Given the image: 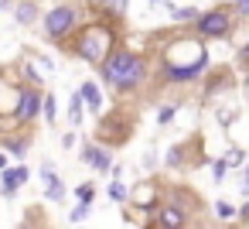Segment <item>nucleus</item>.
<instances>
[{"label": "nucleus", "mask_w": 249, "mask_h": 229, "mask_svg": "<svg viewBox=\"0 0 249 229\" xmlns=\"http://www.w3.org/2000/svg\"><path fill=\"white\" fill-rule=\"evenodd\" d=\"M96 69H99L103 82L113 86L116 93H130V89H137V86L143 82V76H147L143 58L133 55V52H126V48H113Z\"/></svg>", "instance_id": "obj_1"}, {"label": "nucleus", "mask_w": 249, "mask_h": 229, "mask_svg": "<svg viewBox=\"0 0 249 229\" xmlns=\"http://www.w3.org/2000/svg\"><path fill=\"white\" fill-rule=\"evenodd\" d=\"M208 62V52L201 48V41L195 38H181L174 41L167 52H164V69H167V79L171 82H188L195 79Z\"/></svg>", "instance_id": "obj_2"}, {"label": "nucleus", "mask_w": 249, "mask_h": 229, "mask_svg": "<svg viewBox=\"0 0 249 229\" xmlns=\"http://www.w3.org/2000/svg\"><path fill=\"white\" fill-rule=\"evenodd\" d=\"M69 52H75L82 62L89 65H99L113 48H116V31L109 24H86L72 35V41H65Z\"/></svg>", "instance_id": "obj_3"}, {"label": "nucleus", "mask_w": 249, "mask_h": 229, "mask_svg": "<svg viewBox=\"0 0 249 229\" xmlns=\"http://www.w3.org/2000/svg\"><path fill=\"white\" fill-rule=\"evenodd\" d=\"M79 18H82V11H79V4H55L48 14H45V35H48V41H55V45H65L75 31H79Z\"/></svg>", "instance_id": "obj_4"}, {"label": "nucleus", "mask_w": 249, "mask_h": 229, "mask_svg": "<svg viewBox=\"0 0 249 229\" xmlns=\"http://www.w3.org/2000/svg\"><path fill=\"white\" fill-rule=\"evenodd\" d=\"M96 134H99V140L106 144V147H120V144H126V137H130V123L120 116V113H99V127H96Z\"/></svg>", "instance_id": "obj_5"}, {"label": "nucleus", "mask_w": 249, "mask_h": 229, "mask_svg": "<svg viewBox=\"0 0 249 229\" xmlns=\"http://www.w3.org/2000/svg\"><path fill=\"white\" fill-rule=\"evenodd\" d=\"M41 113V93H38V86H24L21 93H18V103H14V123H31L35 116Z\"/></svg>", "instance_id": "obj_6"}, {"label": "nucleus", "mask_w": 249, "mask_h": 229, "mask_svg": "<svg viewBox=\"0 0 249 229\" xmlns=\"http://www.w3.org/2000/svg\"><path fill=\"white\" fill-rule=\"evenodd\" d=\"M229 28H232V21H229V14H225V11L198 14V35H205V38H225V35H229Z\"/></svg>", "instance_id": "obj_7"}, {"label": "nucleus", "mask_w": 249, "mask_h": 229, "mask_svg": "<svg viewBox=\"0 0 249 229\" xmlns=\"http://www.w3.org/2000/svg\"><path fill=\"white\" fill-rule=\"evenodd\" d=\"M28 178H31V168H24V164L4 168V171H0V191H4V198H14L18 188H21Z\"/></svg>", "instance_id": "obj_8"}, {"label": "nucleus", "mask_w": 249, "mask_h": 229, "mask_svg": "<svg viewBox=\"0 0 249 229\" xmlns=\"http://www.w3.org/2000/svg\"><path fill=\"white\" fill-rule=\"evenodd\" d=\"M82 161H86L92 171H109V168H113V154H109L106 147H99V144H86V147H82Z\"/></svg>", "instance_id": "obj_9"}, {"label": "nucleus", "mask_w": 249, "mask_h": 229, "mask_svg": "<svg viewBox=\"0 0 249 229\" xmlns=\"http://www.w3.org/2000/svg\"><path fill=\"white\" fill-rule=\"evenodd\" d=\"M157 229H184V212L178 205H167L157 212Z\"/></svg>", "instance_id": "obj_10"}, {"label": "nucleus", "mask_w": 249, "mask_h": 229, "mask_svg": "<svg viewBox=\"0 0 249 229\" xmlns=\"http://www.w3.org/2000/svg\"><path fill=\"white\" fill-rule=\"evenodd\" d=\"M130 202H133L137 209H150V205L157 202V185H154V181H147V185L133 188V191H130Z\"/></svg>", "instance_id": "obj_11"}, {"label": "nucleus", "mask_w": 249, "mask_h": 229, "mask_svg": "<svg viewBox=\"0 0 249 229\" xmlns=\"http://www.w3.org/2000/svg\"><path fill=\"white\" fill-rule=\"evenodd\" d=\"M0 147H4L7 154H14V157L24 161V154L31 151V140H28V137H18V134H7L4 140H0Z\"/></svg>", "instance_id": "obj_12"}, {"label": "nucleus", "mask_w": 249, "mask_h": 229, "mask_svg": "<svg viewBox=\"0 0 249 229\" xmlns=\"http://www.w3.org/2000/svg\"><path fill=\"white\" fill-rule=\"evenodd\" d=\"M79 93H82V99H86L89 113H103V93H99V86H96V82H82V86H79Z\"/></svg>", "instance_id": "obj_13"}, {"label": "nucleus", "mask_w": 249, "mask_h": 229, "mask_svg": "<svg viewBox=\"0 0 249 229\" xmlns=\"http://www.w3.org/2000/svg\"><path fill=\"white\" fill-rule=\"evenodd\" d=\"M14 18H18V24H35L38 21V4L35 0H21L14 7Z\"/></svg>", "instance_id": "obj_14"}, {"label": "nucleus", "mask_w": 249, "mask_h": 229, "mask_svg": "<svg viewBox=\"0 0 249 229\" xmlns=\"http://www.w3.org/2000/svg\"><path fill=\"white\" fill-rule=\"evenodd\" d=\"M82 116H86V99H82V93H72V99H69V123L79 127Z\"/></svg>", "instance_id": "obj_15"}, {"label": "nucleus", "mask_w": 249, "mask_h": 229, "mask_svg": "<svg viewBox=\"0 0 249 229\" xmlns=\"http://www.w3.org/2000/svg\"><path fill=\"white\" fill-rule=\"evenodd\" d=\"M45 195H48L52 202H62V198H65V185H62V178H52V181H45Z\"/></svg>", "instance_id": "obj_16"}, {"label": "nucleus", "mask_w": 249, "mask_h": 229, "mask_svg": "<svg viewBox=\"0 0 249 229\" xmlns=\"http://www.w3.org/2000/svg\"><path fill=\"white\" fill-rule=\"evenodd\" d=\"M41 116L48 120V127L58 120V113H55V96H52V93H48V96H41Z\"/></svg>", "instance_id": "obj_17"}, {"label": "nucleus", "mask_w": 249, "mask_h": 229, "mask_svg": "<svg viewBox=\"0 0 249 229\" xmlns=\"http://www.w3.org/2000/svg\"><path fill=\"white\" fill-rule=\"evenodd\" d=\"M109 198H113V202H120V205H123V202H130V191H126V185H123L120 178H113V185H109Z\"/></svg>", "instance_id": "obj_18"}, {"label": "nucleus", "mask_w": 249, "mask_h": 229, "mask_svg": "<svg viewBox=\"0 0 249 229\" xmlns=\"http://www.w3.org/2000/svg\"><path fill=\"white\" fill-rule=\"evenodd\" d=\"M174 21H198V7H171Z\"/></svg>", "instance_id": "obj_19"}, {"label": "nucleus", "mask_w": 249, "mask_h": 229, "mask_svg": "<svg viewBox=\"0 0 249 229\" xmlns=\"http://www.w3.org/2000/svg\"><path fill=\"white\" fill-rule=\"evenodd\" d=\"M75 198H79V202H86V205H92V198H96V188L86 181V185H79V188H75Z\"/></svg>", "instance_id": "obj_20"}, {"label": "nucleus", "mask_w": 249, "mask_h": 229, "mask_svg": "<svg viewBox=\"0 0 249 229\" xmlns=\"http://www.w3.org/2000/svg\"><path fill=\"white\" fill-rule=\"evenodd\" d=\"M174 113H178L174 106H160V110H157V123H171V120H174Z\"/></svg>", "instance_id": "obj_21"}, {"label": "nucleus", "mask_w": 249, "mask_h": 229, "mask_svg": "<svg viewBox=\"0 0 249 229\" xmlns=\"http://www.w3.org/2000/svg\"><path fill=\"white\" fill-rule=\"evenodd\" d=\"M181 157H184V147H171V154H167V164H171V168H178V164H181Z\"/></svg>", "instance_id": "obj_22"}, {"label": "nucleus", "mask_w": 249, "mask_h": 229, "mask_svg": "<svg viewBox=\"0 0 249 229\" xmlns=\"http://www.w3.org/2000/svg\"><path fill=\"white\" fill-rule=\"evenodd\" d=\"M86 215H89V205H86V202H79V205L72 209V222H82Z\"/></svg>", "instance_id": "obj_23"}, {"label": "nucleus", "mask_w": 249, "mask_h": 229, "mask_svg": "<svg viewBox=\"0 0 249 229\" xmlns=\"http://www.w3.org/2000/svg\"><path fill=\"white\" fill-rule=\"evenodd\" d=\"M225 171H229L225 157H222V161H215V181H222V178H225Z\"/></svg>", "instance_id": "obj_24"}, {"label": "nucleus", "mask_w": 249, "mask_h": 229, "mask_svg": "<svg viewBox=\"0 0 249 229\" xmlns=\"http://www.w3.org/2000/svg\"><path fill=\"white\" fill-rule=\"evenodd\" d=\"M235 14L239 18H249V0H235Z\"/></svg>", "instance_id": "obj_25"}, {"label": "nucleus", "mask_w": 249, "mask_h": 229, "mask_svg": "<svg viewBox=\"0 0 249 229\" xmlns=\"http://www.w3.org/2000/svg\"><path fill=\"white\" fill-rule=\"evenodd\" d=\"M239 161H242V151H229V154H225V164H229V168L239 164Z\"/></svg>", "instance_id": "obj_26"}, {"label": "nucleus", "mask_w": 249, "mask_h": 229, "mask_svg": "<svg viewBox=\"0 0 249 229\" xmlns=\"http://www.w3.org/2000/svg\"><path fill=\"white\" fill-rule=\"evenodd\" d=\"M215 212H218V215H222V219H229V215H232V212H235V209H232V205H225V202H218V205H215Z\"/></svg>", "instance_id": "obj_27"}, {"label": "nucleus", "mask_w": 249, "mask_h": 229, "mask_svg": "<svg viewBox=\"0 0 249 229\" xmlns=\"http://www.w3.org/2000/svg\"><path fill=\"white\" fill-rule=\"evenodd\" d=\"M75 140H79L75 134H65V137H62V147H65V151H72V147H75Z\"/></svg>", "instance_id": "obj_28"}, {"label": "nucleus", "mask_w": 249, "mask_h": 229, "mask_svg": "<svg viewBox=\"0 0 249 229\" xmlns=\"http://www.w3.org/2000/svg\"><path fill=\"white\" fill-rule=\"evenodd\" d=\"M4 168H7V151L0 147V171H4Z\"/></svg>", "instance_id": "obj_29"}, {"label": "nucleus", "mask_w": 249, "mask_h": 229, "mask_svg": "<svg viewBox=\"0 0 249 229\" xmlns=\"http://www.w3.org/2000/svg\"><path fill=\"white\" fill-rule=\"evenodd\" d=\"M18 0H0V11H7V7H14Z\"/></svg>", "instance_id": "obj_30"}, {"label": "nucleus", "mask_w": 249, "mask_h": 229, "mask_svg": "<svg viewBox=\"0 0 249 229\" xmlns=\"http://www.w3.org/2000/svg\"><path fill=\"white\" fill-rule=\"evenodd\" d=\"M246 195H249V168H246Z\"/></svg>", "instance_id": "obj_31"}, {"label": "nucleus", "mask_w": 249, "mask_h": 229, "mask_svg": "<svg viewBox=\"0 0 249 229\" xmlns=\"http://www.w3.org/2000/svg\"><path fill=\"white\" fill-rule=\"evenodd\" d=\"M242 219H249V205H246V209H242Z\"/></svg>", "instance_id": "obj_32"}, {"label": "nucleus", "mask_w": 249, "mask_h": 229, "mask_svg": "<svg viewBox=\"0 0 249 229\" xmlns=\"http://www.w3.org/2000/svg\"><path fill=\"white\" fill-rule=\"evenodd\" d=\"M246 96H249V82H246Z\"/></svg>", "instance_id": "obj_33"}]
</instances>
